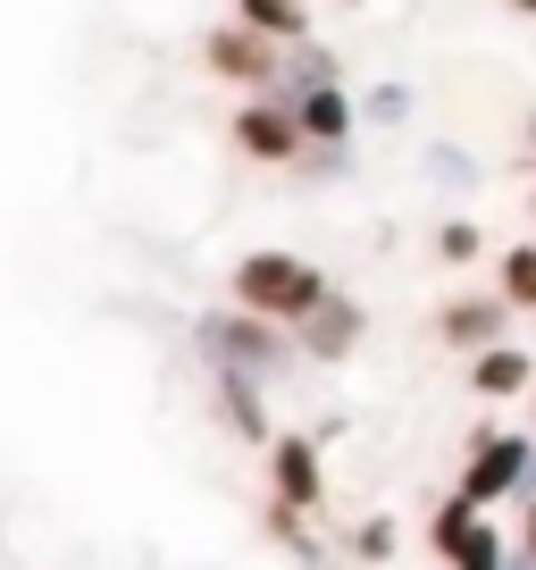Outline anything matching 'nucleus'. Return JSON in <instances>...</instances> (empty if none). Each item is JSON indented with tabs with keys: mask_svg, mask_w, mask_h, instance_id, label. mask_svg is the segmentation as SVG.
<instances>
[{
	"mask_svg": "<svg viewBox=\"0 0 536 570\" xmlns=\"http://www.w3.org/2000/svg\"><path fill=\"white\" fill-rule=\"evenodd\" d=\"M327 294H336V277H327L319 261H302V252H286V244H260V252H244V261L227 268V303L251 311V320H268V327H286V336Z\"/></svg>",
	"mask_w": 536,
	"mask_h": 570,
	"instance_id": "1",
	"label": "nucleus"
},
{
	"mask_svg": "<svg viewBox=\"0 0 536 570\" xmlns=\"http://www.w3.org/2000/svg\"><path fill=\"white\" fill-rule=\"evenodd\" d=\"M193 353H201L210 377H260V386H277V377L302 370V344H294L286 327L251 320V311H235V303H218V311L193 320Z\"/></svg>",
	"mask_w": 536,
	"mask_h": 570,
	"instance_id": "2",
	"label": "nucleus"
},
{
	"mask_svg": "<svg viewBox=\"0 0 536 570\" xmlns=\"http://www.w3.org/2000/svg\"><path fill=\"white\" fill-rule=\"evenodd\" d=\"M461 487L478 512H512V503H528L536 495V428H503V420H486L478 436H469V453H461Z\"/></svg>",
	"mask_w": 536,
	"mask_h": 570,
	"instance_id": "3",
	"label": "nucleus"
},
{
	"mask_svg": "<svg viewBox=\"0 0 536 570\" xmlns=\"http://www.w3.org/2000/svg\"><path fill=\"white\" fill-rule=\"evenodd\" d=\"M227 135H235V160H251V168H302V151H310L294 101H277V92H244Z\"/></svg>",
	"mask_w": 536,
	"mask_h": 570,
	"instance_id": "4",
	"label": "nucleus"
},
{
	"mask_svg": "<svg viewBox=\"0 0 536 570\" xmlns=\"http://www.w3.org/2000/svg\"><path fill=\"white\" fill-rule=\"evenodd\" d=\"M201 68L218 76V85H235V92H277V68H286V51L268 35H251V26H210L201 35Z\"/></svg>",
	"mask_w": 536,
	"mask_h": 570,
	"instance_id": "5",
	"label": "nucleus"
},
{
	"mask_svg": "<svg viewBox=\"0 0 536 570\" xmlns=\"http://www.w3.org/2000/svg\"><path fill=\"white\" fill-rule=\"evenodd\" d=\"M260 462H268V495L319 520V503H327V453H319V436H302V428H277Z\"/></svg>",
	"mask_w": 536,
	"mask_h": 570,
	"instance_id": "6",
	"label": "nucleus"
},
{
	"mask_svg": "<svg viewBox=\"0 0 536 570\" xmlns=\"http://www.w3.org/2000/svg\"><path fill=\"white\" fill-rule=\"evenodd\" d=\"M512 320L519 311L503 303L495 285H486V294H453V303H436V344L461 353V361H478L486 344H512Z\"/></svg>",
	"mask_w": 536,
	"mask_h": 570,
	"instance_id": "7",
	"label": "nucleus"
},
{
	"mask_svg": "<svg viewBox=\"0 0 536 570\" xmlns=\"http://www.w3.org/2000/svg\"><path fill=\"white\" fill-rule=\"evenodd\" d=\"M360 336H369V303L360 294H327L319 311H310L302 327H294V344H302V361H319V370H336V361H353L360 353Z\"/></svg>",
	"mask_w": 536,
	"mask_h": 570,
	"instance_id": "8",
	"label": "nucleus"
},
{
	"mask_svg": "<svg viewBox=\"0 0 536 570\" xmlns=\"http://www.w3.org/2000/svg\"><path fill=\"white\" fill-rule=\"evenodd\" d=\"M294 118H302L310 151H353V142H360V92L353 85H319V92L294 101Z\"/></svg>",
	"mask_w": 536,
	"mask_h": 570,
	"instance_id": "9",
	"label": "nucleus"
},
{
	"mask_svg": "<svg viewBox=\"0 0 536 570\" xmlns=\"http://www.w3.org/2000/svg\"><path fill=\"white\" fill-rule=\"evenodd\" d=\"M210 411H218V428H227L235 445H260L268 453L277 420H268V386H260V377H210Z\"/></svg>",
	"mask_w": 536,
	"mask_h": 570,
	"instance_id": "10",
	"label": "nucleus"
},
{
	"mask_svg": "<svg viewBox=\"0 0 536 570\" xmlns=\"http://www.w3.org/2000/svg\"><path fill=\"white\" fill-rule=\"evenodd\" d=\"M469 394H478V403H528L536 394V361L519 353V344H486V353L469 361Z\"/></svg>",
	"mask_w": 536,
	"mask_h": 570,
	"instance_id": "11",
	"label": "nucleus"
},
{
	"mask_svg": "<svg viewBox=\"0 0 536 570\" xmlns=\"http://www.w3.org/2000/svg\"><path fill=\"white\" fill-rule=\"evenodd\" d=\"M235 26L268 35L277 51H294V42H310V35H319V26H310V0H235Z\"/></svg>",
	"mask_w": 536,
	"mask_h": 570,
	"instance_id": "12",
	"label": "nucleus"
},
{
	"mask_svg": "<svg viewBox=\"0 0 536 570\" xmlns=\"http://www.w3.org/2000/svg\"><path fill=\"white\" fill-rule=\"evenodd\" d=\"M319 85H344V59L310 35V42H294L286 68H277V101H302V92H319Z\"/></svg>",
	"mask_w": 536,
	"mask_h": 570,
	"instance_id": "13",
	"label": "nucleus"
},
{
	"mask_svg": "<svg viewBox=\"0 0 536 570\" xmlns=\"http://www.w3.org/2000/svg\"><path fill=\"white\" fill-rule=\"evenodd\" d=\"M486 520H495V512H478L461 487H453V495H436V512H428V553H436V562H453V553H461Z\"/></svg>",
	"mask_w": 536,
	"mask_h": 570,
	"instance_id": "14",
	"label": "nucleus"
},
{
	"mask_svg": "<svg viewBox=\"0 0 536 570\" xmlns=\"http://www.w3.org/2000/svg\"><path fill=\"white\" fill-rule=\"evenodd\" d=\"M260 537H268L277 553H294L302 570H319V562H327V553H319V537H310V512H294V503H277V495L260 503Z\"/></svg>",
	"mask_w": 536,
	"mask_h": 570,
	"instance_id": "15",
	"label": "nucleus"
},
{
	"mask_svg": "<svg viewBox=\"0 0 536 570\" xmlns=\"http://www.w3.org/2000/svg\"><path fill=\"white\" fill-rule=\"evenodd\" d=\"M495 294L512 311H528L536 320V244H503V261H495Z\"/></svg>",
	"mask_w": 536,
	"mask_h": 570,
	"instance_id": "16",
	"label": "nucleus"
},
{
	"mask_svg": "<svg viewBox=\"0 0 536 570\" xmlns=\"http://www.w3.org/2000/svg\"><path fill=\"white\" fill-rule=\"evenodd\" d=\"M411 118H419L411 85H369V92H360V126H386V135H394V126H411Z\"/></svg>",
	"mask_w": 536,
	"mask_h": 570,
	"instance_id": "17",
	"label": "nucleus"
},
{
	"mask_svg": "<svg viewBox=\"0 0 536 570\" xmlns=\"http://www.w3.org/2000/svg\"><path fill=\"white\" fill-rule=\"evenodd\" d=\"M503 562H512V520H503V512H495V520H486V529H478V537H469V546H461V553H453V562H445V570H503Z\"/></svg>",
	"mask_w": 536,
	"mask_h": 570,
	"instance_id": "18",
	"label": "nucleus"
},
{
	"mask_svg": "<svg viewBox=\"0 0 536 570\" xmlns=\"http://www.w3.org/2000/svg\"><path fill=\"white\" fill-rule=\"evenodd\" d=\"M436 261H445V268L486 261V227H478V218H436Z\"/></svg>",
	"mask_w": 536,
	"mask_h": 570,
	"instance_id": "19",
	"label": "nucleus"
},
{
	"mask_svg": "<svg viewBox=\"0 0 536 570\" xmlns=\"http://www.w3.org/2000/svg\"><path fill=\"white\" fill-rule=\"evenodd\" d=\"M394 546H403V529H394L386 512H369V520L353 529V562H394Z\"/></svg>",
	"mask_w": 536,
	"mask_h": 570,
	"instance_id": "20",
	"label": "nucleus"
},
{
	"mask_svg": "<svg viewBox=\"0 0 536 570\" xmlns=\"http://www.w3.org/2000/svg\"><path fill=\"white\" fill-rule=\"evenodd\" d=\"M419 168H428L436 185H478V160H469V151H453V142H428V151H419Z\"/></svg>",
	"mask_w": 536,
	"mask_h": 570,
	"instance_id": "21",
	"label": "nucleus"
},
{
	"mask_svg": "<svg viewBox=\"0 0 536 570\" xmlns=\"http://www.w3.org/2000/svg\"><path fill=\"white\" fill-rule=\"evenodd\" d=\"M294 177H310V185H336V177H353V151H302V168Z\"/></svg>",
	"mask_w": 536,
	"mask_h": 570,
	"instance_id": "22",
	"label": "nucleus"
},
{
	"mask_svg": "<svg viewBox=\"0 0 536 570\" xmlns=\"http://www.w3.org/2000/svg\"><path fill=\"white\" fill-rule=\"evenodd\" d=\"M512 546H519V553H536V495H528V503H512Z\"/></svg>",
	"mask_w": 536,
	"mask_h": 570,
	"instance_id": "23",
	"label": "nucleus"
},
{
	"mask_svg": "<svg viewBox=\"0 0 536 570\" xmlns=\"http://www.w3.org/2000/svg\"><path fill=\"white\" fill-rule=\"evenodd\" d=\"M503 570H536V553H519V546H512V562H503Z\"/></svg>",
	"mask_w": 536,
	"mask_h": 570,
	"instance_id": "24",
	"label": "nucleus"
},
{
	"mask_svg": "<svg viewBox=\"0 0 536 570\" xmlns=\"http://www.w3.org/2000/svg\"><path fill=\"white\" fill-rule=\"evenodd\" d=\"M512 18H536V0H512Z\"/></svg>",
	"mask_w": 536,
	"mask_h": 570,
	"instance_id": "25",
	"label": "nucleus"
},
{
	"mask_svg": "<svg viewBox=\"0 0 536 570\" xmlns=\"http://www.w3.org/2000/svg\"><path fill=\"white\" fill-rule=\"evenodd\" d=\"M528 160H536V109H528Z\"/></svg>",
	"mask_w": 536,
	"mask_h": 570,
	"instance_id": "26",
	"label": "nucleus"
},
{
	"mask_svg": "<svg viewBox=\"0 0 536 570\" xmlns=\"http://www.w3.org/2000/svg\"><path fill=\"white\" fill-rule=\"evenodd\" d=\"M528 428H536V394H528Z\"/></svg>",
	"mask_w": 536,
	"mask_h": 570,
	"instance_id": "27",
	"label": "nucleus"
},
{
	"mask_svg": "<svg viewBox=\"0 0 536 570\" xmlns=\"http://www.w3.org/2000/svg\"><path fill=\"white\" fill-rule=\"evenodd\" d=\"M344 9H369V0H344Z\"/></svg>",
	"mask_w": 536,
	"mask_h": 570,
	"instance_id": "28",
	"label": "nucleus"
},
{
	"mask_svg": "<svg viewBox=\"0 0 536 570\" xmlns=\"http://www.w3.org/2000/svg\"><path fill=\"white\" fill-rule=\"evenodd\" d=\"M528 218H536V194H528Z\"/></svg>",
	"mask_w": 536,
	"mask_h": 570,
	"instance_id": "29",
	"label": "nucleus"
}]
</instances>
